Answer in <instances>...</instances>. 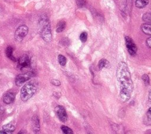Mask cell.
<instances>
[{
	"label": "cell",
	"mask_w": 151,
	"mask_h": 134,
	"mask_svg": "<svg viewBox=\"0 0 151 134\" xmlns=\"http://www.w3.org/2000/svg\"><path fill=\"white\" fill-rule=\"evenodd\" d=\"M116 78L120 84V98L126 102L129 100L134 90L130 72L126 63L120 62L116 70Z\"/></svg>",
	"instance_id": "1"
},
{
	"label": "cell",
	"mask_w": 151,
	"mask_h": 134,
	"mask_svg": "<svg viewBox=\"0 0 151 134\" xmlns=\"http://www.w3.org/2000/svg\"><path fill=\"white\" fill-rule=\"evenodd\" d=\"M39 26L42 39L47 43L50 42L52 40V34L50 22L47 15H43L40 17L39 20Z\"/></svg>",
	"instance_id": "2"
},
{
	"label": "cell",
	"mask_w": 151,
	"mask_h": 134,
	"mask_svg": "<svg viewBox=\"0 0 151 134\" xmlns=\"http://www.w3.org/2000/svg\"><path fill=\"white\" fill-rule=\"evenodd\" d=\"M37 86L33 82H30L24 85L20 92V97L23 102H27L35 93Z\"/></svg>",
	"instance_id": "3"
},
{
	"label": "cell",
	"mask_w": 151,
	"mask_h": 134,
	"mask_svg": "<svg viewBox=\"0 0 151 134\" xmlns=\"http://www.w3.org/2000/svg\"><path fill=\"white\" fill-rule=\"evenodd\" d=\"M31 59L28 55H23L17 61L18 69L21 70H24L30 68Z\"/></svg>",
	"instance_id": "4"
},
{
	"label": "cell",
	"mask_w": 151,
	"mask_h": 134,
	"mask_svg": "<svg viewBox=\"0 0 151 134\" xmlns=\"http://www.w3.org/2000/svg\"><path fill=\"white\" fill-rule=\"evenodd\" d=\"M28 33V28L26 25H22L18 27L14 34L15 39L17 42H21Z\"/></svg>",
	"instance_id": "5"
},
{
	"label": "cell",
	"mask_w": 151,
	"mask_h": 134,
	"mask_svg": "<svg viewBox=\"0 0 151 134\" xmlns=\"http://www.w3.org/2000/svg\"><path fill=\"white\" fill-rule=\"evenodd\" d=\"M33 72H27L23 74L18 75L15 80V83L17 86H20L26 82L31 79L33 76Z\"/></svg>",
	"instance_id": "6"
},
{
	"label": "cell",
	"mask_w": 151,
	"mask_h": 134,
	"mask_svg": "<svg viewBox=\"0 0 151 134\" xmlns=\"http://www.w3.org/2000/svg\"><path fill=\"white\" fill-rule=\"evenodd\" d=\"M125 44L128 53L132 56H135L137 53V47L130 37H125Z\"/></svg>",
	"instance_id": "7"
},
{
	"label": "cell",
	"mask_w": 151,
	"mask_h": 134,
	"mask_svg": "<svg viewBox=\"0 0 151 134\" xmlns=\"http://www.w3.org/2000/svg\"><path fill=\"white\" fill-rule=\"evenodd\" d=\"M55 112L57 116L62 122H66L67 120V114L64 108L61 105H58L55 108Z\"/></svg>",
	"instance_id": "8"
},
{
	"label": "cell",
	"mask_w": 151,
	"mask_h": 134,
	"mask_svg": "<svg viewBox=\"0 0 151 134\" xmlns=\"http://www.w3.org/2000/svg\"><path fill=\"white\" fill-rule=\"evenodd\" d=\"M31 123H32L33 131L35 133L39 132L40 128V125L39 119L37 116L35 115L31 119Z\"/></svg>",
	"instance_id": "9"
},
{
	"label": "cell",
	"mask_w": 151,
	"mask_h": 134,
	"mask_svg": "<svg viewBox=\"0 0 151 134\" xmlns=\"http://www.w3.org/2000/svg\"><path fill=\"white\" fill-rule=\"evenodd\" d=\"M15 94L13 92H8L5 94L3 98V102L4 103L8 105L12 103L15 100Z\"/></svg>",
	"instance_id": "10"
},
{
	"label": "cell",
	"mask_w": 151,
	"mask_h": 134,
	"mask_svg": "<svg viewBox=\"0 0 151 134\" xmlns=\"http://www.w3.org/2000/svg\"><path fill=\"white\" fill-rule=\"evenodd\" d=\"M13 51H14L13 47L11 46H8L6 50V54L8 58H9L12 61H15L16 59L14 57V56H13Z\"/></svg>",
	"instance_id": "11"
},
{
	"label": "cell",
	"mask_w": 151,
	"mask_h": 134,
	"mask_svg": "<svg viewBox=\"0 0 151 134\" xmlns=\"http://www.w3.org/2000/svg\"><path fill=\"white\" fill-rule=\"evenodd\" d=\"M3 129V131H4L7 133H10L13 132L15 131V126L11 124H8L4 125Z\"/></svg>",
	"instance_id": "12"
},
{
	"label": "cell",
	"mask_w": 151,
	"mask_h": 134,
	"mask_svg": "<svg viewBox=\"0 0 151 134\" xmlns=\"http://www.w3.org/2000/svg\"><path fill=\"white\" fill-rule=\"evenodd\" d=\"M149 3V0H136L135 6L138 8L145 7Z\"/></svg>",
	"instance_id": "13"
},
{
	"label": "cell",
	"mask_w": 151,
	"mask_h": 134,
	"mask_svg": "<svg viewBox=\"0 0 151 134\" xmlns=\"http://www.w3.org/2000/svg\"><path fill=\"white\" fill-rule=\"evenodd\" d=\"M141 30L145 34L151 35V24H143L141 26Z\"/></svg>",
	"instance_id": "14"
},
{
	"label": "cell",
	"mask_w": 151,
	"mask_h": 134,
	"mask_svg": "<svg viewBox=\"0 0 151 134\" xmlns=\"http://www.w3.org/2000/svg\"><path fill=\"white\" fill-rule=\"evenodd\" d=\"M110 66L109 62L106 59H101L98 63V67L100 70H102L103 68H109Z\"/></svg>",
	"instance_id": "15"
},
{
	"label": "cell",
	"mask_w": 151,
	"mask_h": 134,
	"mask_svg": "<svg viewBox=\"0 0 151 134\" xmlns=\"http://www.w3.org/2000/svg\"><path fill=\"white\" fill-rule=\"evenodd\" d=\"M66 22H63V21H62V22H60L57 26V28H56V31L57 33H61L66 28Z\"/></svg>",
	"instance_id": "16"
},
{
	"label": "cell",
	"mask_w": 151,
	"mask_h": 134,
	"mask_svg": "<svg viewBox=\"0 0 151 134\" xmlns=\"http://www.w3.org/2000/svg\"><path fill=\"white\" fill-rule=\"evenodd\" d=\"M143 21L146 24H151V13L146 12L142 16Z\"/></svg>",
	"instance_id": "17"
},
{
	"label": "cell",
	"mask_w": 151,
	"mask_h": 134,
	"mask_svg": "<svg viewBox=\"0 0 151 134\" xmlns=\"http://www.w3.org/2000/svg\"><path fill=\"white\" fill-rule=\"evenodd\" d=\"M58 61L59 63H60V65L62 66H64L66 65L67 63V59L66 58V57H64V56L60 54L58 56Z\"/></svg>",
	"instance_id": "18"
},
{
	"label": "cell",
	"mask_w": 151,
	"mask_h": 134,
	"mask_svg": "<svg viewBox=\"0 0 151 134\" xmlns=\"http://www.w3.org/2000/svg\"><path fill=\"white\" fill-rule=\"evenodd\" d=\"M61 129L63 131V133L64 134H73V131L69 127L65 125H63L61 126Z\"/></svg>",
	"instance_id": "19"
},
{
	"label": "cell",
	"mask_w": 151,
	"mask_h": 134,
	"mask_svg": "<svg viewBox=\"0 0 151 134\" xmlns=\"http://www.w3.org/2000/svg\"><path fill=\"white\" fill-rule=\"evenodd\" d=\"M146 121L148 122V125H151V108H150L146 112Z\"/></svg>",
	"instance_id": "20"
},
{
	"label": "cell",
	"mask_w": 151,
	"mask_h": 134,
	"mask_svg": "<svg viewBox=\"0 0 151 134\" xmlns=\"http://www.w3.org/2000/svg\"><path fill=\"white\" fill-rule=\"evenodd\" d=\"M80 39L83 43H85L87 39V33L86 32H83L80 35Z\"/></svg>",
	"instance_id": "21"
},
{
	"label": "cell",
	"mask_w": 151,
	"mask_h": 134,
	"mask_svg": "<svg viewBox=\"0 0 151 134\" xmlns=\"http://www.w3.org/2000/svg\"><path fill=\"white\" fill-rule=\"evenodd\" d=\"M142 79L146 85H149V77L148 74H145L142 76Z\"/></svg>",
	"instance_id": "22"
},
{
	"label": "cell",
	"mask_w": 151,
	"mask_h": 134,
	"mask_svg": "<svg viewBox=\"0 0 151 134\" xmlns=\"http://www.w3.org/2000/svg\"><path fill=\"white\" fill-rule=\"evenodd\" d=\"M76 1L79 7H83L86 4V0H76Z\"/></svg>",
	"instance_id": "23"
},
{
	"label": "cell",
	"mask_w": 151,
	"mask_h": 134,
	"mask_svg": "<svg viewBox=\"0 0 151 134\" xmlns=\"http://www.w3.org/2000/svg\"><path fill=\"white\" fill-rule=\"evenodd\" d=\"M51 83L52 85L56 86H59L61 85V82L59 80H57V79H52Z\"/></svg>",
	"instance_id": "24"
},
{
	"label": "cell",
	"mask_w": 151,
	"mask_h": 134,
	"mask_svg": "<svg viewBox=\"0 0 151 134\" xmlns=\"http://www.w3.org/2000/svg\"><path fill=\"white\" fill-rule=\"evenodd\" d=\"M146 44L149 48L151 49V37H149L146 40Z\"/></svg>",
	"instance_id": "25"
},
{
	"label": "cell",
	"mask_w": 151,
	"mask_h": 134,
	"mask_svg": "<svg viewBox=\"0 0 151 134\" xmlns=\"http://www.w3.org/2000/svg\"><path fill=\"white\" fill-rule=\"evenodd\" d=\"M149 99L151 100V90L149 92Z\"/></svg>",
	"instance_id": "26"
},
{
	"label": "cell",
	"mask_w": 151,
	"mask_h": 134,
	"mask_svg": "<svg viewBox=\"0 0 151 134\" xmlns=\"http://www.w3.org/2000/svg\"><path fill=\"white\" fill-rule=\"evenodd\" d=\"M0 133H3V134H6V133H7L4 131H0Z\"/></svg>",
	"instance_id": "27"
}]
</instances>
